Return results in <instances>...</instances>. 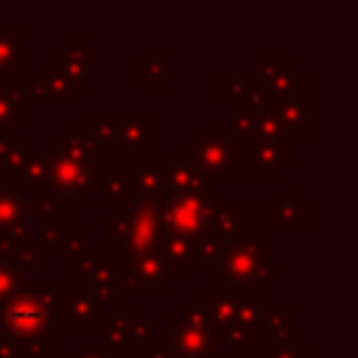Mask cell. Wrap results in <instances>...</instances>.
<instances>
[{
    "label": "cell",
    "instance_id": "obj_1",
    "mask_svg": "<svg viewBox=\"0 0 358 358\" xmlns=\"http://www.w3.org/2000/svg\"><path fill=\"white\" fill-rule=\"evenodd\" d=\"M271 243L257 238L255 227H241L227 243L218 260V288L215 291H235V288H257L271 285L282 277L280 266H268Z\"/></svg>",
    "mask_w": 358,
    "mask_h": 358
},
{
    "label": "cell",
    "instance_id": "obj_2",
    "mask_svg": "<svg viewBox=\"0 0 358 358\" xmlns=\"http://www.w3.org/2000/svg\"><path fill=\"white\" fill-rule=\"evenodd\" d=\"M64 302L67 294H56L53 280H25L14 299L0 308V330H6L17 344L31 338H53L50 313Z\"/></svg>",
    "mask_w": 358,
    "mask_h": 358
},
{
    "label": "cell",
    "instance_id": "obj_3",
    "mask_svg": "<svg viewBox=\"0 0 358 358\" xmlns=\"http://www.w3.org/2000/svg\"><path fill=\"white\" fill-rule=\"evenodd\" d=\"M103 173V157H76L62 148L59 140L50 145V182L48 193L62 204H87L92 193H98Z\"/></svg>",
    "mask_w": 358,
    "mask_h": 358
},
{
    "label": "cell",
    "instance_id": "obj_4",
    "mask_svg": "<svg viewBox=\"0 0 358 358\" xmlns=\"http://www.w3.org/2000/svg\"><path fill=\"white\" fill-rule=\"evenodd\" d=\"M112 215L120 224V238L112 249L115 257H140V255H157L162 224H159V204L157 201H140L131 199L112 210Z\"/></svg>",
    "mask_w": 358,
    "mask_h": 358
},
{
    "label": "cell",
    "instance_id": "obj_5",
    "mask_svg": "<svg viewBox=\"0 0 358 358\" xmlns=\"http://www.w3.org/2000/svg\"><path fill=\"white\" fill-rule=\"evenodd\" d=\"M193 159L218 182V179H238L246 171L243 157L229 143L227 126H193Z\"/></svg>",
    "mask_w": 358,
    "mask_h": 358
},
{
    "label": "cell",
    "instance_id": "obj_6",
    "mask_svg": "<svg viewBox=\"0 0 358 358\" xmlns=\"http://www.w3.org/2000/svg\"><path fill=\"white\" fill-rule=\"evenodd\" d=\"M213 207L215 204H210V201H204L199 196L165 190L162 199H159V224H162V232H176V235L196 238L199 232L207 229Z\"/></svg>",
    "mask_w": 358,
    "mask_h": 358
},
{
    "label": "cell",
    "instance_id": "obj_7",
    "mask_svg": "<svg viewBox=\"0 0 358 358\" xmlns=\"http://www.w3.org/2000/svg\"><path fill=\"white\" fill-rule=\"evenodd\" d=\"M162 168H165V190L199 196L210 204H218V182L193 159L190 151H171Z\"/></svg>",
    "mask_w": 358,
    "mask_h": 358
},
{
    "label": "cell",
    "instance_id": "obj_8",
    "mask_svg": "<svg viewBox=\"0 0 358 358\" xmlns=\"http://www.w3.org/2000/svg\"><path fill=\"white\" fill-rule=\"evenodd\" d=\"M120 291L126 294H165V263L159 255H140V257H115Z\"/></svg>",
    "mask_w": 358,
    "mask_h": 358
},
{
    "label": "cell",
    "instance_id": "obj_9",
    "mask_svg": "<svg viewBox=\"0 0 358 358\" xmlns=\"http://www.w3.org/2000/svg\"><path fill=\"white\" fill-rule=\"evenodd\" d=\"M78 291H90L101 305H109L115 294H120V277L112 252H90L78 263Z\"/></svg>",
    "mask_w": 358,
    "mask_h": 358
},
{
    "label": "cell",
    "instance_id": "obj_10",
    "mask_svg": "<svg viewBox=\"0 0 358 358\" xmlns=\"http://www.w3.org/2000/svg\"><path fill=\"white\" fill-rule=\"evenodd\" d=\"M50 62L67 73L78 92L92 87V42L87 36H67L64 48L50 53Z\"/></svg>",
    "mask_w": 358,
    "mask_h": 358
},
{
    "label": "cell",
    "instance_id": "obj_11",
    "mask_svg": "<svg viewBox=\"0 0 358 358\" xmlns=\"http://www.w3.org/2000/svg\"><path fill=\"white\" fill-rule=\"evenodd\" d=\"M168 327V350L173 358H213L218 355V344L210 333H201L196 327H190L187 322H182L179 316H171L165 322Z\"/></svg>",
    "mask_w": 358,
    "mask_h": 358
},
{
    "label": "cell",
    "instance_id": "obj_12",
    "mask_svg": "<svg viewBox=\"0 0 358 358\" xmlns=\"http://www.w3.org/2000/svg\"><path fill=\"white\" fill-rule=\"evenodd\" d=\"M294 145H296V143H282V145H277V143H260V140H255V143L246 148L243 162L252 165V168L257 171V176H263V179H277V176L282 173V168H288V165L296 162Z\"/></svg>",
    "mask_w": 358,
    "mask_h": 358
},
{
    "label": "cell",
    "instance_id": "obj_13",
    "mask_svg": "<svg viewBox=\"0 0 358 358\" xmlns=\"http://www.w3.org/2000/svg\"><path fill=\"white\" fill-rule=\"evenodd\" d=\"M0 76L25 78L28 76V28L0 25Z\"/></svg>",
    "mask_w": 358,
    "mask_h": 358
},
{
    "label": "cell",
    "instance_id": "obj_14",
    "mask_svg": "<svg viewBox=\"0 0 358 358\" xmlns=\"http://www.w3.org/2000/svg\"><path fill=\"white\" fill-rule=\"evenodd\" d=\"M103 324V305L90 291H73L64 302V327L73 333H90L101 330Z\"/></svg>",
    "mask_w": 358,
    "mask_h": 358
},
{
    "label": "cell",
    "instance_id": "obj_15",
    "mask_svg": "<svg viewBox=\"0 0 358 358\" xmlns=\"http://www.w3.org/2000/svg\"><path fill=\"white\" fill-rule=\"evenodd\" d=\"M115 126H117V140H120V151H143L151 154L154 151V115H115Z\"/></svg>",
    "mask_w": 358,
    "mask_h": 358
},
{
    "label": "cell",
    "instance_id": "obj_16",
    "mask_svg": "<svg viewBox=\"0 0 358 358\" xmlns=\"http://www.w3.org/2000/svg\"><path fill=\"white\" fill-rule=\"evenodd\" d=\"M201 305H204L207 313H210L215 344L224 341L229 333L241 330V327H238V291H210Z\"/></svg>",
    "mask_w": 358,
    "mask_h": 358
},
{
    "label": "cell",
    "instance_id": "obj_17",
    "mask_svg": "<svg viewBox=\"0 0 358 358\" xmlns=\"http://www.w3.org/2000/svg\"><path fill=\"white\" fill-rule=\"evenodd\" d=\"M0 182H3L6 187H11V190L22 193V196H25L28 190H34V193H48V182H50V157L31 151L28 159L22 162V168H20L14 176H3V173H0Z\"/></svg>",
    "mask_w": 358,
    "mask_h": 358
},
{
    "label": "cell",
    "instance_id": "obj_18",
    "mask_svg": "<svg viewBox=\"0 0 358 358\" xmlns=\"http://www.w3.org/2000/svg\"><path fill=\"white\" fill-rule=\"evenodd\" d=\"M28 126V98L17 87V78L0 76V129L20 131Z\"/></svg>",
    "mask_w": 358,
    "mask_h": 358
},
{
    "label": "cell",
    "instance_id": "obj_19",
    "mask_svg": "<svg viewBox=\"0 0 358 358\" xmlns=\"http://www.w3.org/2000/svg\"><path fill=\"white\" fill-rule=\"evenodd\" d=\"M134 168L137 165H103L101 185H98V196H101L103 204L120 207V204L131 201V193H134Z\"/></svg>",
    "mask_w": 358,
    "mask_h": 358
},
{
    "label": "cell",
    "instance_id": "obj_20",
    "mask_svg": "<svg viewBox=\"0 0 358 358\" xmlns=\"http://www.w3.org/2000/svg\"><path fill=\"white\" fill-rule=\"evenodd\" d=\"M268 285H257V288H246V291H238V327L241 330H249V333H260L263 324H266V316H268Z\"/></svg>",
    "mask_w": 358,
    "mask_h": 358
},
{
    "label": "cell",
    "instance_id": "obj_21",
    "mask_svg": "<svg viewBox=\"0 0 358 358\" xmlns=\"http://www.w3.org/2000/svg\"><path fill=\"white\" fill-rule=\"evenodd\" d=\"M274 103V101H271ZM280 126L288 131V137L296 143V140H305L308 137V120L310 115L319 112V103L310 101V98H294V101H280L271 106Z\"/></svg>",
    "mask_w": 358,
    "mask_h": 358
},
{
    "label": "cell",
    "instance_id": "obj_22",
    "mask_svg": "<svg viewBox=\"0 0 358 358\" xmlns=\"http://www.w3.org/2000/svg\"><path fill=\"white\" fill-rule=\"evenodd\" d=\"M268 95V101L280 103V101H294V98H308V78L299 76L294 70V64L288 62H280L263 90Z\"/></svg>",
    "mask_w": 358,
    "mask_h": 358
},
{
    "label": "cell",
    "instance_id": "obj_23",
    "mask_svg": "<svg viewBox=\"0 0 358 358\" xmlns=\"http://www.w3.org/2000/svg\"><path fill=\"white\" fill-rule=\"evenodd\" d=\"M190 252H193V238L187 235H176V232H162L159 238V249L157 255L165 263V280H179L182 268L190 266Z\"/></svg>",
    "mask_w": 358,
    "mask_h": 358
},
{
    "label": "cell",
    "instance_id": "obj_24",
    "mask_svg": "<svg viewBox=\"0 0 358 358\" xmlns=\"http://www.w3.org/2000/svg\"><path fill=\"white\" fill-rule=\"evenodd\" d=\"M25 199L22 193L6 187L0 182V232L3 235H11L14 241H22L25 238Z\"/></svg>",
    "mask_w": 358,
    "mask_h": 358
},
{
    "label": "cell",
    "instance_id": "obj_25",
    "mask_svg": "<svg viewBox=\"0 0 358 358\" xmlns=\"http://www.w3.org/2000/svg\"><path fill=\"white\" fill-rule=\"evenodd\" d=\"M268 227L271 229H282V227L305 229L308 227V210L302 201H296L294 190H282L280 199L268 207Z\"/></svg>",
    "mask_w": 358,
    "mask_h": 358
},
{
    "label": "cell",
    "instance_id": "obj_26",
    "mask_svg": "<svg viewBox=\"0 0 358 358\" xmlns=\"http://www.w3.org/2000/svg\"><path fill=\"white\" fill-rule=\"evenodd\" d=\"M25 215H36L39 218V235H56L64 232V204L59 199H53L50 193H42L36 201L25 204Z\"/></svg>",
    "mask_w": 358,
    "mask_h": 358
},
{
    "label": "cell",
    "instance_id": "obj_27",
    "mask_svg": "<svg viewBox=\"0 0 358 358\" xmlns=\"http://www.w3.org/2000/svg\"><path fill=\"white\" fill-rule=\"evenodd\" d=\"M39 81H42V90H45V98H53V101H78V87L67 78V73L53 64V62H42L39 70H36Z\"/></svg>",
    "mask_w": 358,
    "mask_h": 358
},
{
    "label": "cell",
    "instance_id": "obj_28",
    "mask_svg": "<svg viewBox=\"0 0 358 358\" xmlns=\"http://www.w3.org/2000/svg\"><path fill=\"white\" fill-rule=\"evenodd\" d=\"M162 193H165V168L162 165H137L134 168V193H131V199L159 204Z\"/></svg>",
    "mask_w": 358,
    "mask_h": 358
},
{
    "label": "cell",
    "instance_id": "obj_29",
    "mask_svg": "<svg viewBox=\"0 0 358 358\" xmlns=\"http://www.w3.org/2000/svg\"><path fill=\"white\" fill-rule=\"evenodd\" d=\"M140 81L148 90H165L168 87V53L165 50H143Z\"/></svg>",
    "mask_w": 358,
    "mask_h": 358
},
{
    "label": "cell",
    "instance_id": "obj_30",
    "mask_svg": "<svg viewBox=\"0 0 358 358\" xmlns=\"http://www.w3.org/2000/svg\"><path fill=\"white\" fill-rule=\"evenodd\" d=\"M221 255H224V241H221L215 232L204 229V232H199V235L193 238V252H190V266H187V268L218 266Z\"/></svg>",
    "mask_w": 358,
    "mask_h": 358
},
{
    "label": "cell",
    "instance_id": "obj_31",
    "mask_svg": "<svg viewBox=\"0 0 358 358\" xmlns=\"http://www.w3.org/2000/svg\"><path fill=\"white\" fill-rule=\"evenodd\" d=\"M241 215H243V204L241 201H232V204H215L213 213H210V224L207 229L215 232L224 243L241 229Z\"/></svg>",
    "mask_w": 358,
    "mask_h": 358
},
{
    "label": "cell",
    "instance_id": "obj_32",
    "mask_svg": "<svg viewBox=\"0 0 358 358\" xmlns=\"http://www.w3.org/2000/svg\"><path fill=\"white\" fill-rule=\"evenodd\" d=\"M90 134L95 140L98 154H123L120 151V140H117V126H115V115H92L90 117Z\"/></svg>",
    "mask_w": 358,
    "mask_h": 358
},
{
    "label": "cell",
    "instance_id": "obj_33",
    "mask_svg": "<svg viewBox=\"0 0 358 358\" xmlns=\"http://www.w3.org/2000/svg\"><path fill=\"white\" fill-rule=\"evenodd\" d=\"M90 241H92V232L87 227H73V229H64L62 235V257L70 268H78V263L90 255Z\"/></svg>",
    "mask_w": 358,
    "mask_h": 358
},
{
    "label": "cell",
    "instance_id": "obj_34",
    "mask_svg": "<svg viewBox=\"0 0 358 358\" xmlns=\"http://www.w3.org/2000/svg\"><path fill=\"white\" fill-rule=\"evenodd\" d=\"M294 324H296V308L294 305H282L268 310L266 324L260 333H268V344L271 341H282V338H294Z\"/></svg>",
    "mask_w": 358,
    "mask_h": 358
},
{
    "label": "cell",
    "instance_id": "obj_35",
    "mask_svg": "<svg viewBox=\"0 0 358 358\" xmlns=\"http://www.w3.org/2000/svg\"><path fill=\"white\" fill-rule=\"evenodd\" d=\"M59 143H62L64 151H70L76 157H95L98 154L95 140H92V134H90L87 126H67L64 129V137Z\"/></svg>",
    "mask_w": 358,
    "mask_h": 358
},
{
    "label": "cell",
    "instance_id": "obj_36",
    "mask_svg": "<svg viewBox=\"0 0 358 358\" xmlns=\"http://www.w3.org/2000/svg\"><path fill=\"white\" fill-rule=\"evenodd\" d=\"M22 282H25L22 268L14 260H3L0 257V308L14 299V294L22 288Z\"/></svg>",
    "mask_w": 358,
    "mask_h": 358
},
{
    "label": "cell",
    "instance_id": "obj_37",
    "mask_svg": "<svg viewBox=\"0 0 358 358\" xmlns=\"http://www.w3.org/2000/svg\"><path fill=\"white\" fill-rule=\"evenodd\" d=\"M101 347L109 352V358H123L126 352H129V341H126V333L120 330V327H115L112 322H106L103 319V324H101Z\"/></svg>",
    "mask_w": 358,
    "mask_h": 358
},
{
    "label": "cell",
    "instance_id": "obj_38",
    "mask_svg": "<svg viewBox=\"0 0 358 358\" xmlns=\"http://www.w3.org/2000/svg\"><path fill=\"white\" fill-rule=\"evenodd\" d=\"M215 95L218 101H227V103H235L246 95V84L241 76H218L215 81Z\"/></svg>",
    "mask_w": 358,
    "mask_h": 358
},
{
    "label": "cell",
    "instance_id": "obj_39",
    "mask_svg": "<svg viewBox=\"0 0 358 358\" xmlns=\"http://www.w3.org/2000/svg\"><path fill=\"white\" fill-rule=\"evenodd\" d=\"M308 355V347L296 338H282V341H271L268 344V352L266 355H257V358H305Z\"/></svg>",
    "mask_w": 358,
    "mask_h": 358
},
{
    "label": "cell",
    "instance_id": "obj_40",
    "mask_svg": "<svg viewBox=\"0 0 358 358\" xmlns=\"http://www.w3.org/2000/svg\"><path fill=\"white\" fill-rule=\"evenodd\" d=\"M182 322H187L190 327H196V330H201V333H210L213 336V322H210V313H207V308L204 305H196V302H187L185 308H182V316H179Z\"/></svg>",
    "mask_w": 358,
    "mask_h": 358
},
{
    "label": "cell",
    "instance_id": "obj_41",
    "mask_svg": "<svg viewBox=\"0 0 358 358\" xmlns=\"http://www.w3.org/2000/svg\"><path fill=\"white\" fill-rule=\"evenodd\" d=\"M39 260H42V252H39L36 241H28V238L17 241V246H14V263H17L20 268L39 266Z\"/></svg>",
    "mask_w": 358,
    "mask_h": 358
},
{
    "label": "cell",
    "instance_id": "obj_42",
    "mask_svg": "<svg viewBox=\"0 0 358 358\" xmlns=\"http://www.w3.org/2000/svg\"><path fill=\"white\" fill-rule=\"evenodd\" d=\"M280 62H282V53L280 50H271L268 59L257 64V70H255V90H260V92L266 90V84H268V78H271V73H274V67Z\"/></svg>",
    "mask_w": 358,
    "mask_h": 358
},
{
    "label": "cell",
    "instance_id": "obj_43",
    "mask_svg": "<svg viewBox=\"0 0 358 358\" xmlns=\"http://www.w3.org/2000/svg\"><path fill=\"white\" fill-rule=\"evenodd\" d=\"M148 336H151V319H137L131 316L129 327H126V341L129 347L131 344H148Z\"/></svg>",
    "mask_w": 358,
    "mask_h": 358
},
{
    "label": "cell",
    "instance_id": "obj_44",
    "mask_svg": "<svg viewBox=\"0 0 358 358\" xmlns=\"http://www.w3.org/2000/svg\"><path fill=\"white\" fill-rule=\"evenodd\" d=\"M101 238L106 241V243H117V238H120V224H117V218L115 215H103L101 218Z\"/></svg>",
    "mask_w": 358,
    "mask_h": 358
},
{
    "label": "cell",
    "instance_id": "obj_45",
    "mask_svg": "<svg viewBox=\"0 0 358 358\" xmlns=\"http://www.w3.org/2000/svg\"><path fill=\"white\" fill-rule=\"evenodd\" d=\"M17 134L14 131H6V129H0V168L6 165V159L11 157V151H14V145H17Z\"/></svg>",
    "mask_w": 358,
    "mask_h": 358
},
{
    "label": "cell",
    "instance_id": "obj_46",
    "mask_svg": "<svg viewBox=\"0 0 358 358\" xmlns=\"http://www.w3.org/2000/svg\"><path fill=\"white\" fill-rule=\"evenodd\" d=\"M0 358H20V352H17V341H14L6 330H0Z\"/></svg>",
    "mask_w": 358,
    "mask_h": 358
},
{
    "label": "cell",
    "instance_id": "obj_47",
    "mask_svg": "<svg viewBox=\"0 0 358 358\" xmlns=\"http://www.w3.org/2000/svg\"><path fill=\"white\" fill-rule=\"evenodd\" d=\"M14 246H17V241L11 235H3L0 232V257L3 260H14Z\"/></svg>",
    "mask_w": 358,
    "mask_h": 358
},
{
    "label": "cell",
    "instance_id": "obj_48",
    "mask_svg": "<svg viewBox=\"0 0 358 358\" xmlns=\"http://www.w3.org/2000/svg\"><path fill=\"white\" fill-rule=\"evenodd\" d=\"M143 358H173L168 347H157V344H143Z\"/></svg>",
    "mask_w": 358,
    "mask_h": 358
},
{
    "label": "cell",
    "instance_id": "obj_49",
    "mask_svg": "<svg viewBox=\"0 0 358 358\" xmlns=\"http://www.w3.org/2000/svg\"><path fill=\"white\" fill-rule=\"evenodd\" d=\"M78 358H109V352L101 347V341H95V344H90V352L87 355H78Z\"/></svg>",
    "mask_w": 358,
    "mask_h": 358
},
{
    "label": "cell",
    "instance_id": "obj_50",
    "mask_svg": "<svg viewBox=\"0 0 358 358\" xmlns=\"http://www.w3.org/2000/svg\"><path fill=\"white\" fill-rule=\"evenodd\" d=\"M213 358H227V355H213Z\"/></svg>",
    "mask_w": 358,
    "mask_h": 358
}]
</instances>
